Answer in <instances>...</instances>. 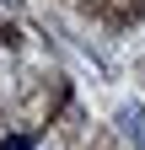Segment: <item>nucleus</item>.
<instances>
[{
	"mask_svg": "<svg viewBox=\"0 0 145 150\" xmlns=\"http://www.w3.org/2000/svg\"><path fill=\"white\" fill-rule=\"evenodd\" d=\"M0 150H32V139H27V134H6V139H0Z\"/></svg>",
	"mask_w": 145,
	"mask_h": 150,
	"instance_id": "f03ea898",
	"label": "nucleus"
},
{
	"mask_svg": "<svg viewBox=\"0 0 145 150\" xmlns=\"http://www.w3.org/2000/svg\"><path fill=\"white\" fill-rule=\"evenodd\" d=\"M118 123H124V134L145 150V118H140V107H124V112H118Z\"/></svg>",
	"mask_w": 145,
	"mask_h": 150,
	"instance_id": "f257e3e1",
	"label": "nucleus"
}]
</instances>
